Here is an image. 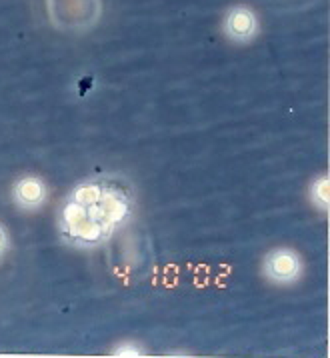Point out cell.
Instances as JSON below:
<instances>
[{
    "instance_id": "cell-4",
    "label": "cell",
    "mask_w": 330,
    "mask_h": 358,
    "mask_svg": "<svg viewBox=\"0 0 330 358\" xmlns=\"http://www.w3.org/2000/svg\"><path fill=\"white\" fill-rule=\"evenodd\" d=\"M308 199H310V204H313L315 208H318L320 213H329L330 180L327 174L316 176L315 180L310 182V188H308Z\"/></svg>"
},
{
    "instance_id": "cell-5",
    "label": "cell",
    "mask_w": 330,
    "mask_h": 358,
    "mask_svg": "<svg viewBox=\"0 0 330 358\" xmlns=\"http://www.w3.org/2000/svg\"><path fill=\"white\" fill-rule=\"evenodd\" d=\"M113 355L115 357H143V355H146V350H144L143 344L136 343V341H122L113 348Z\"/></svg>"
},
{
    "instance_id": "cell-3",
    "label": "cell",
    "mask_w": 330,
    "mask_h": 358,
    "mask_svg": "<svg viewBox=\"0 0 330 358\" xmlns=\"http://www.w3.org/2000/svg\"><path fill=\"white\" fill-rule=\"evenodd\" d=\"M15 199L24 208H36L46 199V187L43 180H38L34 176H27V178L18 180V185L15 187Z\"/></svg>"
},
{
    "instance_id": "cell-1",
    "label": "cell",
    "mask_w": 330,
    "mask_h": 358,
    "mask_svg": "<svg viewBox=\"0 0 330 358\" xmlns=\"http://www.w3.org/2000/svg\"><path fill=\"white\" fill-rule=\"evenodd\" d=\"M304 274L302 257L288 246H278L262 258V276L276 287L296 285Z\"/></svg>"
},
{
    "instance_id": "cell-6",
    "label": "cell",
    "mask_w": 330,
    "mask_h": 358,
    "mask_svg": "<svg viewBox=\"0 0 330 358\" xmlns=\"http://www.w3.org/2000/svg\"><path fill=\"white\" fill-rule=\"evenodd\" d=\"M6 248H8V234H6V230L0 227V255H2Z\"/></svg>"
},
{
    "instance_id": "cell-2",
    "label": "cell",
    "mask_w": 330,
    "mask_h": 358,
    "mask_svg": "<svg viewBox=\"0 0 330 358\" xmlns=\"http://www.w3.org/2000/svg\"><path fill=\"white\" fill-rule=\"evenodd\" d=\"M222 30L227 38L236 44H246L257 38L260 30V22L257 13L248 6H232L224 15Z\"/></svg>"
}]
</instances>
